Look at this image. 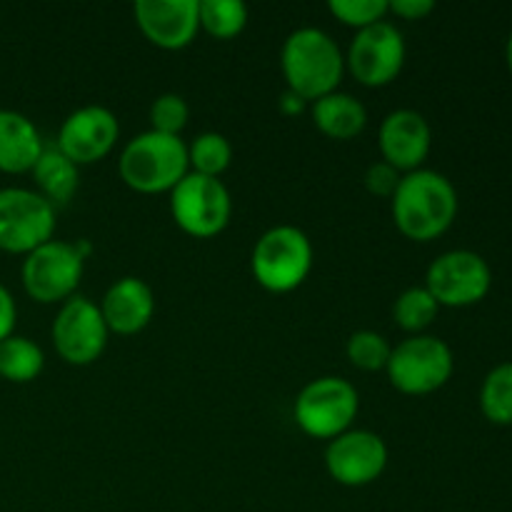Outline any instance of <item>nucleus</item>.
<instances>
[{"label":"nucleus","instance_id":"obj_1","mask_svg":"<svg viewBox=\"0 0 512 512\" xmlns=\"http://www.w3.org/2000/svg\"><path fill=\"white\" fill-rule=\"evenodd\" d=\"M393 203L395 228L415 243H430L448 233L458 218V190L448 175L420 168L400 178Z\"/></svg>","mask_w":512,"mask_h":512},{"label":"nucleus","instance_id":"obj_2","mask_svg":"<svg viewBox=\"0 0 512 512\" xmlns=\"http://www.w3.org/2000/svg\"><path fill=\"white\" fill-rule=\"evenodd\" d=\"M280 65L288 90L300 95L305 103H315L335 93L345 75L343 50L325 30L310 25L293 30L285 38Z\"/></svg>","mask_w":512,"mask_h":512},{"label":"nucleus","instance_id":"obj_3","mask_svg":"<svg viewBox=\"0 0 512 512\" xmlns=\"http://www.w3.org/2000/svg\"><path fill=\"white\" fill-rule=\"evenodd\" d=\"M118 170L123 183L135 193H170L190 173L188 145L175 135L145 130L125 145Z\"/></svg>","mask_w":512,"mask_h":512},{"label":"nucleus","instance_id":"obj_4","mask_svg":"<svg viewBox=\"0 0 512 512\" xmlns=\"http://www.w3.org/2000/svg\"><path fill=\"white\" fill-rule=\"evenodd\" d=\"M313 263V243L295 225H275L265 230L250 255V270L260 288L278 295L300 288L308 280Z\"/></svg>","mask_w":512,"mask_h":512},{"label":"nucleus","instance_id":"obj_5","mask_svg":"<svg viewBox=\"0 0 512 512\" xmlns=\"http://www.w3.org/2000/svg\"><path fill=\"white\" fill-rule=\"evenodd\" d=\"M360 395L350 380L323 375L305 385L295 398V423L308 438L333 440L353 428L358 418Z\"/></svg>","mask_w":512,"mask_h":512},{"label":"nucleus","instance_id":"obj_6","mask_svg":"<svg viewBox=\"0 0 512 512\" xmlns=\"http://www.w3.org/2000/svg\"><path fill=\"white\" fill-rule=\"evenodd\" d=\"M385 373L398 393L430 395L453 378L455 355L438 335H410L393 348Z\"/></svg>","mask_w":512,"mask_h":512},{"label":"nucleus","instance_id":"obj_7","mask_svg":"<svg viewBox=\"0 0 512 512\" xmlns=\"http://www.w3.org/2000/svg\"><path fill=\"white\" fill-rule=\"evenodd\" d=\"M175 225L193 238H215L233 218V198L220 178L188 173L170 190Z\"/></svg>","mask_w":512,"mask_h":512},{"label":"nucleus","instance_id":"obj_8","mask_svg":"<svg viewBox=\"0 0 512 512\" xmlns=\"http://www.w3.org/2000/svg\"><path fill=\"white\" fill-rule=\"evenodd\" d=\"M83 270L85 255L80 253L78 245L53 238L25 255L20 278L30 300L40 305H63L78 290Z\"/></svg>","mask_w":512,"mask_h":512},{"label":"nucleus","instance_id":"obj_9","mask_svg":"<svg viewBox=\"0 0 512 512\" xmlns=\"http://www.w3.org/2000/svg\"><path fill=\"white\" fill-rule=\"evenodd\" d=\"M425 288L440 308H468L480 303L493 288V270L475 250H448L430 263Z\"/></svg>","mask_w":512,"mask_h":512},{"label":"nucleus","instance_id":"obj_10","mask_svg":"<svg viewBox=\"0 0 512 512\" xmlns=\"http://www.w3.org/2000/svg\"><path fill=\"white\" fill-rule=\"evenodd\" d=\"M55 208L28 188H0V250L28 255L53 240Z\"/></svg>","mask_w":512,"mask_h":512},{"label":"nucleus","instance_id":"obj_11","mask_svg":"<svg viewBox=\"0 0 512 512\" xmlns=\"http://www.w3.org/2000/svg\"><path fill=\"white\" fill-rule=\"evenodd\" d=\"M50 335H53L55 353L65 363L85 368V365H93L95 360H100V355L105 353L110 330L93 300L73 295L60 305Z\"/></svg>","mask_w":512,"mask_h":512},{"label":"nucleus","instance_id":"obj_12","mask_svg":"<svg viewBox=\"0 0 512 512\" xmlns=\"http://www.w3.org/2000/svg\"><path fill=\"white\" fill-rule=\"evenodd\" d=\"M405 38L390 20L375 23L355 33L345 55V68L365 88H383L400 75L405 65Z\"/></svg>","mask_w":512,"mask_h":512},{"label":"nucleus","instance_id":"obj_13","mask_svg":"<svg viewBox=\"0 0 512 512\" xmlns=\"http://www.w3.org/2000/svg\"><path fill=\"white\" fill-rule=\"evenodd\" d=\"M388 468V445L373 430L350 428L325 448V470L345 488H365Z\"/></svg>","mask_w":512,"mask_h":512},{"label":"nucleus","instance_id":"obj_14","mask_svg":"<svg viewBox=\"0 0 512 512\" xmlns=\"http://www.w3.org/2000/svg\"><path fill=\"white\" fill-rule=\"evenodd\" d=\"M120 138L118 115L105 105H83L63 120L55 148L75 165H93L110 155Z\"/></svg>","mask_w":512,"mask_h":512},{"label":"nucleus","instance_id":"obj_15","mask_svg":"<svg viewBox=\"0 0 512 512\" xmlns=\"http://www.w3.org/2000/svg\"><path fill=\"white\" fill-rule=\"evenodd\" d=\"M133 15L145 40L160 50L188 48L200 33L198 0H138Z\"/></svg>","mask_w":512,"mask_h":512},{"label":"nucleus","instance_id":"obj_16","mask_svg":"<svg viewBox=\"0 0 512 512\" xmlns=\"http://www.w3.org/2000/svg\"><path fill=\"white\" fill-rule=\"evenodd\" d=\"M380 155L398 173H413L423 168L433 148V130L423 113L413 108H398L388 113L378 130Z\"/></svg>","mask_w":512,"mask_h":512},{"label":"nucleus","instance_id":"obj_17","mask_svg":"<svg viewBox=\"0 0 512 512\" xmlns=\"http://www.w3.org/2000/svg\"><path fill=\"white\" fill-rule=\"evenodd\" d=\"M98 308L110 333L135 335L148 328L153 320L155 293L143 278L125 275L105 290Z\"/></svg>","mask_w":512,"mask_h":512},{"label":"nucleus","instance_id":"obj_18","mask_svg":"<svg viewBox=\"0 0 512 512\" xmlns=\"http://www.w3.org/2000/svg\"><path fill=\"white\" fill-rule=\"evenodd\" d=\"M43 148L40 130L28 115L0 108V173H30Z\"/></svg>","mask_w":512,"mask_h":512},{"label":"nucleus","instance_id":"obj_19","mask_svg":"<svg viewBox=\"0 0 512 512\" xmlns=\"http://www.w3.org/2000/svg\"><path fill=\"white\" fill-rule=\"evenodd\" d=\"M310 113H313L315 128L330 140H353L368 125L365 105L355 95L340 93V90L315 100Z\"/></svg>","mask_w":512,"mask_h":512},{"label":"nucleus","instance_id":"obj_20","mask_svg":"<svg viewBox=\"0 0 512 512\" xmlns=\"http://www.w3.org/2000/svg\"><path fill=\"white\" fill-rule=\"evenodd\" d=\"M30 175H33L38 195H43L53 208L68 203L80 183V168L55 145H45Z\"/></svg>","mask_w":512,"mask_h":512},{"label":"nucleus","instance_id":"obj_21","mask_svg":"<svg viewBox=\"0 0 512 512\" xmlns=\"http://www.w3.org/2000/svg\"><path fill=\"white\" fill-rule=\"evenodd\" d=\"M45 368V355L38 343L25 335H10L0 340V378L8 383H33Z\"/></svg>","mask_w":512,"mask_h":512},{"label":"nucleus","instance_id":"obj_22","mask_svg":"<svg viewBox=\"0 0 512 512\" xmlns=\"http://www.w3.org/2000/svg\"><path fill=\"white\" fill-rule=\"evenodd\" d=\"M248 5L243 0H198L200 30L218 40H233L248 25Z\"/></svg>","mask_w":512,"mask_h":512},{"label":"nucleus","instance_id":"obj_23","mask_svg":"<svg viewBox=\"0 0 512 512\" xmlns=\"http://www.w3.org/2000/svg\"><path fill=\"white\" fill-rule=\"evenodd\" d=\"M438 313V300L430 295V290L425 285L405 288L393 305L395 323H398L400 330H405L410 335H423V330H428L435 323Z\"/></svg>","mask_w":512,"mask_h":512},{"label":"nucleus","instance_id":"obj_24","mask_svg":"<svg viewBox=\"0 0 512 512\" xmlns=\"http://www.w3.org/2000/svg\"><path fill=\"white\" fill-rule=\"evenodd\" d=\"M233 163V145L223 133H200L188 145V165L190 173L205 175V178H220Z\"/></svg>","mask_w":512,"mask_h":512},{"label":"nucleus","instance_id":"obj_25","mask_svg":"<svg viewBox=\"0 0 512 512\" xmlns=\"http://www.w3.org/2000/svg\"><path fill=\"white\" fill-rule=\"evenodd\" d=\"M480 410L495 425H512V360L500 363L480 385Z\"/></svg>","mask_w":512,"mask_h":512},{"label":"nucleus","instance_id":"obj_26","mask_svg":"<svg viewBox=\"0 0 512 512\" xmlns=\"http://www.w3.org/2000/svg\"><path fill=\"white\" fill-rule=\"evenodd\" d=\"M390 353H393V345L375 330H355L345 343V355H348L350 365L365 370V373H378V370L388 368Z\"/></svg>","mask_w":512,"mask_h":512},{"label":"nucleus","instance_id":"obj_27","mask_svg":"<svg viewBox=\"0 0 512 512\" xmlns=\"http://www.w3.org/2000/svg\"><path fill=\"white\" fill-rule=\"evenodd\" d=\"M328 10L335 15V20L355 30L383 23L390 15L388 0H330Z\"/></svg>","mask_w":512,"mask_h":512},{"label":"nucleus","instance_id":"obj_28","mask_svg":"<svg viewBox=\"0 0 512 512\" xmlns=\"http://www.w3.org/2000/svg\"><path fill=\"white\" fill-rule=\"evenodd\" d=\"M190 120V108L188 100L178 93H163L153 100L150 105V130L163 135H175L180 138V133L185 130Z\"/></svg>","mask_w":512,"mask_h":512},{"label":"nucleus","instance_id":"obj_29","mask_svg":"<svg viewBox=\"0 0 512 512\" xmlns=\"http://www.w3.org/2000/svg\"><path fill=\"white\" fill-rule=\"evenodd\" d=\"M400 178H403V173H398V170H395L393 165L385 163V160H378V163H373L365 170V188L373 195H378V198L390 200L395 195V190H398Z\"/></svg>","mask_w":512,"mask_h":512},{"label":"nucleus","instance_id":"obj_30","mask_svg":"<svg viewBox=\"0 0 512 512\" xmlns=\"http://www.w3.org/2000/svg\"><path fill=\"white\" fill-rule=\"evenodd\" d=\"M388 5L390 13L403 20H423L435 10L433 0H393V3L388 0Z\"/></svg>","mask_w":512,"mask_h":512},{"label":"nucleus","instance_id":"obj_31","mask_svg":"<svg viewBox=\"0 0 512 512\" xmlns=\"http://www.w3.org/2000/svg\"><path fill=\"white\" fill-rule=\"evenodd\" d=\"M15 320H18V308H15L13 295L0 283V340L10 338L15 333Z\"/></svg>","mask_w":512,"mask_h":512},{"label":"nucleus","instance_id":"obj_32","mask_svg":"<svg viewBox=\"0 0 512 512\" xmlns=\"http://www.w3.org/2000/svg\"><path fill=\"white\" fill-rule=\"evenodd\" d=\"M305 105H308V103H305V100L300 98V95L290 93V90H285L283 98H280V110H283L285 115H298V113H303Z\"/></svg>","mask_w":512,"mask_h":512},{"label":"nucleus","instance_id":"obj_33","mask_svg":"<svg viewBox=\"0 0 512 512\" xmlns=\"http://www.w3.org/2000/svg\"><path fill=\"white\" fill-rule=\"evenodd\" d=\"M505 63H508V68H510V73H512V33H510L508 43H505Z\"/></svg>","mask_w":512,"mask_h":512}]
</instances>
